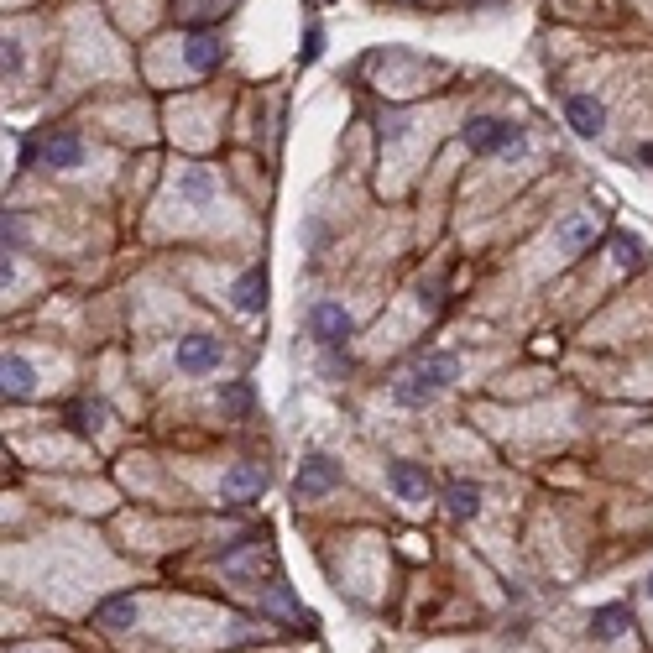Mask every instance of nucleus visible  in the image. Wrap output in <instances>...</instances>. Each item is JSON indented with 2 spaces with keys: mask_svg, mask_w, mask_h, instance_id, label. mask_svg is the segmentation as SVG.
<instances>
[{
  "mask_svg": "<svg viewBox=\"0 0 653 653\" xmlns=\"http://www.w3.org/2000/svg\"><path fill=\"white\" fill-rule=\"evenodd\" d=\"M267 612H283V617H293V622H309L314 627V617L303 612V606L293 601V591L288 586H267Z\"/></svg>",
  "mask_w": 653,
  "mask_h": 653,
  "instance_id": "nucleus-20",
  "label": "nucleus"
},
{
  "mask_svg": "<svg viewBox=\"0 0 653 653\" xmlns=\"http://www.w3.org/2000/svg\"><path fill=\"white\" fill-rule=\"evenodd\" d=\"M319 53H324V32L309 27V32H303V48H298V63L309 68V63H319Z\"/></svg>",
  "mask_w": 653,
  "mask_h": 653,
  "instance_id": "nucleus-25",
  "label": "nucleus"
},
{
  "mask_svg": "<svg viewBox=\"0 0 653 653\" xmlns=\"http://www.w3.org/2000/svg\"><path fill=\"white\" fill-rule=\"evenodd\" d=\"M445 507H450V518H476V512H481V486L476 481H450L445 486Z\"/></svg>",
  "mask_w": 653,
  "mask_h": 653,
  "instance_id": "nucleus-17",
  "label": "nucleus"
},
{
  "mask_svg": "<svg viewBox=\"0 0 653 653\" xmlns=\"http://www.w3.org/2000/svg\"><path fill=\"white\" fill-rule=\"evenodd\" d=\"M105 418H110L105 403H74V408H68V429L89 439V434H100V429H105Z\"/></svg>",
  "mask_w": 653,
  "mask_h": 653,
  "instance_id": "nucleus-18",
  "label": "nucleus"
},
{
  "mask_svg": "<svg viewBox=\"0 0 653 653\" xmlns=\"http://www.w3.org/2000/svg\"><path fill=\"white\" fill-rule=\"evenodd\" d=\"M565 126L591 142V136L606 131V105H601L596 95H570V100H565Z\"/></svg>",
  "mask_w": 653,
  "mask_h": 653,
  "instance_id": "nucleus-6",
  "label": "nucleus"
},
{
  "mask_svg": "<svg viewBox=\"0 0 653 653\" xmlns=\"http://www.w3.org/2000/svg\"><path fill=\"white\" fill-rule=\"evenodd\" d=\"M0 241H6V256L21 251V241H27V230H21V215H16V209H6V220H0Z\"/></svg>",
  "mask_w": 653,
  "mask_h": 653,
  "instance_id": "nucleus-23",
  "label": "nucleus"
},
{
  "mask_svg": "<svg viewBox=\"0 0 653 653\" xmlns=\"http://www.w3.org/2000/svg\"><path fill=\"white\" fill-rule=\"evenodd\" d=\"M183 63H189L194 74H209V68H220V63H225L220 32H194L189 42H183Z\"/></svg>",
  "mask_w": 653,
  "mask_h": 653,
  "instance_id": "nucleus-10",
  "label": "nucleus"
},
{
  "mask_svg": "<svg viewBox=\"0 0 653 653\" xmlns=\"http://www.w3.org/2000/svg\"><path fill=\"white\" fill-rule=\"evenodd\" d=\"M455 371H460V361H455L450 351H429L413 371H403V377L392 382V403H403V408H424V403H434L439 392L455 382Z\"/></svg>",
  "mask_w": 653,
  "mask_h": 653,
  "instance_id": "nucleus-1",
  "label": "nucleus"
},
{
  "mask_svg": "<svg viewBox=\"0 0 653 653\" xmlns=\"http://www.w3.org/2000/svg\"><path fill=\"white\" fill-rule=\"evenodd\" d=\"M220 366V340L215 335H183L178 340V371L183 377H209Z\"/></svg>",
  "mask_w": 653,
  "mask_h": 653,
  "instance_id": "nucleus-4",
  "label": "nucleus"
},
{
  "mask_svg": "<svg viewBox=\"0 0 653 653\" xmlns=\"http://www.w3.org/2000/svg\"><path fill=\"white\" fill-rule=\"evenodd\" d=\"M215 194H220V178H215V168H204V162H194V168H183V173H178V199H183V204L204 209V204H215Z\"/></svg>",
  "mask_w": 653,
  "mask_h": 653,
  "instance_id": "nucleus-8",
  "label": "nucleus"
},
{
  "mask_svg": "<svg viewBox=\"0 0 653 653\" xmlns=\"http://www.w3.org/2000/svg\"><path fill=\"white\" fill-rule=\"evenodd\" d=\"M230 303H236L241 314H262V309H267V267L241 272L236 288H230Z\"/></svg>",
  "mask_w": 653,
  "mask_h": 653,
  "instance_id": "nucleus-12",
  "label": "nucleus"
},
{
  "mask_svg": "<svg viewBox=\"0 0 653 653\" xmlns=\"http://www.w3.org/2000/svg\"><path fill=\"white\" fill-rule=\"evenodd\" d=\"M0 68H6V84L21 79V68H27V48H21V37H6V48H0Z\"/></svg>",
  "mask_w": 653,
  "mask_h": 653,
  "instance_id": "nucleus-22",
  "label": "nucleus"
},
{
  "mask_svg": "<svg viewBox=\"0 0 653 653\" xmlns=\"http://www.w3.org/2000/svg\"><path fill=\"white\" fill-rule=\"evenodd\" d=\"M335 486H340V465L330 455H309V460H303V471H298V481H293V492L303 502H314L324 492H335Z\"/></svg>",
  "mask_w": 653,
  "mask_h": 653,
  "instance_id": "nucleus-5",
  "label": "nucleus"
},
{
  "mask_svg": "<svg viewBox=\"0 0 653 653\" xmlns=\"http://www.w3.org/2000/svg\"><path fill=\"white\" fill-rule=\"evenodd\" d=\"M225 497H236V502H251V497H262L267 492V465H256V460H236L225 471Z\"/></svg>",
  "mask_w": 653,
  "mask_h": 653,
  "instance_id": "nucleus-7",
  "label": "nucleus"
},
{
  "mask_svg": "<svg viewBox=\"0 0 653 653\" xmlns=\"http://www.w3.org/2000/svg\"><path fill=\"white\" fill-rule=\"evenodd\" d=\"M251 382H225L220 387V408L230 413V418H251Z\"/></svg>",
  "mask_w": 653,
  "mask_h": 653,
  "instance_id": "nucleus-19",
  "label": "nucleus"
},
{
  "mask_svg": "<svg viewBox=\"0 0 653 653\" xmlns=\"http://www.w3.org/2000/svg\"><path fill=\"white\" fill-rule=\"evenodd\" d=\"M95 622L110 627V633H126V627H136V596H105L95 606Z\"/></svg>",
  "mask_w": 653,
  "mask_h": 653,
  "instance_id": "nucleus-16",
  "label": "nucleus"
},
{
  "mask_svg": "<svg viewBox=\"0 0 653 653\" xmlns=\"http://www.w3.org/2000/svg\"><path fill=\"white\" fill-rule=\"evenodd\" d=\"M638 162H648V168H653V147H638Z\"/></svg>",
  "mask_w": 653,
  "mask_h": 653,
  "instance_id": "nucleus-27",
  "label": "nucleus"
},
{
  "mask_svg": "<svg viewBox=\"0 0 653 653\" xmlns=\"http://www.w3.org/2000/svg\"><path fill=\"white\" fill-rule=\"evenodd\" d=\"M460 142L471 147L476 157H492V152H523L528 136L512 121H497V115H471V121L460 126Z\"/></svg>",
  "mask_w": 653,
  "mask_h": 653,
  "instance_id": "nucleus-2",
  "label": "nucleus"
},
{
  "mask_svg": "<svg viewBox=\"0 0 653 653\" xmlns=\"http://www.w3.org/2000/svg\"><path fill=\"white\" fill-rule=\"evenodd\" d=\"M345 371H351V356H345V345H330V351H324V377L340 382Z\"/></svg>",
  "mask_w": 653,
  "mask_h": 653,
  "instance_id": "nucleus-24",
  "label": "nucleus"
},
{
  "mask_svg": "<svg viewBox=\"0 0 653 653\" xmlns=\"http://www.w3.org/2000/svg\"><path fill=\"white\" fill-rule=\"evenodd\" d=\"M351 330H356V324H351V314H345V303L319 298L309 309V335H314V345H324V351H330V345H345Z\"/></svg>",
  "mask_w": 653,
  "mask_h": 653,
  "instance_id": "nucleus-3",
  "label": "nucleus"
},
{
  "mask_svg": "<svg viewBox=\"0 0 653 653\" xmlns=\"http://www.w3.org/2000/svg\"><path fill=\"white\" fill-rule=\"evenodd\" d=\"M612 256H617V267H643V241L633 236V230H617V236H612Z\"/></svg>",
  "mask_w": 653,
  "mask_h": 653,
  "instance_id": "nucleus-21",
  "label": "nucleus"
},
{
  "mask_svg": "<svg viewBox=\"0 0 653 653\" xmlns=\"http://www.w3.org/2000/svg\"><path fill=\"white\" fill-rule=\"evenodd\" d=\"M387 486L403 502H424L429 497V471H424V465H413V460H392L387 465Z\"/></svg>",
  "mask_w": 653,
  "mask_h": 653,
  "instance_id": "nucleus-9",
  "label": "nucleus"
},
{
  "mask_svg": "<svg viewBox=\"0 0 653 653\" xmlns=\"http://www.w3.org/2000/svg\"><path fill=\"white\" fill-rule=\"evenodd\" d=\"M648 601H653V575H648Z\"/></svg>",
  "mask_w": 653,
  "mask_h": 653,
  "instance_id": "nucleus-28",
  "label": "nucleus"
},
{
  "mask_svg": "<svg viewBox=\"0 0 653 653\" xmlns=\"http://www.w3.org/2000/svg\"><path fill=\"white\" fill-rule=\"evenodd\" d=\"M627 627H633V612H627V606H596V612H591V622H586V633L596 638V643H617L622 633H627Z\"/></svg>",
  "mask_w": 653,
  "mask_h": 653,
  "instance_id": "nucleus-14",
  "label": "nucleus"
},
{
  "mask_svg": "<svg viewBox=\"0 0 653 653\" xmlns=\"http://www.w3.org/2000/svg\"><path fill=\"white\" fill-rule=\"evenodd\" d=\"M42 162H48V168H79V162H84V142H79L74 131L42 136Z\"/></svg>",
  "mask_w": 653,
  "mask_h": 653,
  "instance_id": "nucleus-15",
  "label": "nucleus"
},
{
  "mask_svg": "<svg viewBox=\"0 0 653 653\" xmlns=\"http://www.w3.org/2000/svg\"><path fill=\"white\" fill-rule=\"evenodd\" d=\"M591 241H596V220L591 215H565V220L554 225V246L565 251V256L591 251Z\"/></svg>",
  "mask_w": 653,
  "mask_h": 653,
  "instance_id": "nucleus-11",
  "label": "nucleus"
},
{
  "mask_svg": "<svg viewBox=\"0 0 653 653\" xmlns=\"http://www.w3.org/2000/svg\"><path fill=\"white\" fill-rule=\"evenodd\" d=\"M0 387H6V398L11 403H27L32 392H37V371L27 356H6V366H0Z\"/></svg>",
  "mask_w": 653,
  "mask_h": 653,
  "instance_id": "nucleus-13",
  "label": "nucleus"
},
{
  "mask_svg": "<svg viewBox=\"0 0 653 653\" xmlns=\"http://www.w3.org/2000/svg\"><path fill=\"white\" fill-rule=\"evenodd\" d=\"M403 131H408L403 115H382V136H403Z\"/></svg>",
  "mask_w": 653,
  "mask_h": 653,
  "instance_id": "nucleus-26",
  "label": "nucleus"
}]
</instances>
